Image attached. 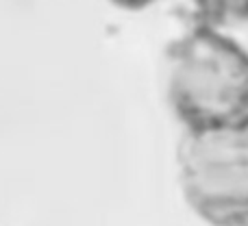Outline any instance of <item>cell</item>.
Here are the masks:
<instances>
[{"label": "cell", "mask_w": 248, "mask_h": 226, "mask_svg": "<svg viewBox=\"0 0 248 226\" xmlns=\"http://www.w3.org/2000/svg\"><path fill=\"white\" fill-rule=\"evenodd\" d=\"M166 94L185 131L248 124V50L198 22L166 52Z\"/></svg>", "instance_id": "6da1fadb"}, {"label": "cell", "mask_w": 248, "mask_h": 226, "mask_svg": "<svg viewBox=\"0 0 248 226\" xmlns=\"http://www.w3.org/2000/svg\"><path fill=\"white\" fill-rule=\"evenodd\" d=\"M189 209L211 226H248V124L185 131L176 157Z\"/></svg>", "instance_id": "7a4b0ae2"}, {"label": "cell", "mask_w": 248, "mask_h": 226, "mask_svg": "<svg viewBox=\"0 0 248 226\" xmlns=\"http://www.w3.org/2000/svg\"><path fill=\"white\" fill-rule=\"evenodd\" d=\"M198 22L224 29L229 24L248 22V0H189Z\"/></svg>", "instance_id": "3957f363"}, {"label": "cell", "mask_w": 248, "mask_h": 226, "mask_svg": "<svg viewBox=\"0 0 248 226\" xmlns=\"http://www.w3.org/2000/svg\"><path fill=\"white\" fill-rule=\"evenodd\" d=\"M109 2L116 4V7H120V9L137 11V9H146V7H150V4L157 2V0H109Z\"/></svg>", "instance_id": "277c9868"}]
</instances>
